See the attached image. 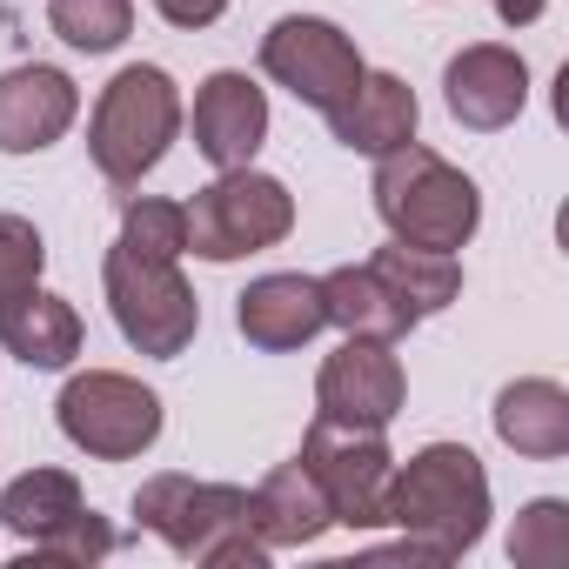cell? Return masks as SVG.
Returning <instances> with one entry per match:
<instances>
[{"mask_svg":"<svg viewBox=\"0 0 569 569\" xmlns=\"http://www.w3.org/2000/svg\"><path fill=\"white\" fill-rule=\"evenodd\" d=\"M389 522L429 549V562H456L489 529V476L482 456L462 442H422L389 476Z\"/></svg>","mask_w":569,"mask_h":569,"instance_id":"1","label":"cell"},{"mask_svg":"<svg viewBox=\"0 0 569 569\" xmlns=\"http://www.w3.org/2000/svg\"><path fill=\"white\" fill-rule=\"evenodd\" d=\"M369 194H376L382 228H389L396 241H409V248L456 254V248H469V234L482 228V194H476V181H469L456 161H442L436 148H422V141H402V148L376 154Z\"/></svg>","mask_w":569,"mask_h":569,"instance_id":"2","label":"cell"},{"mask_svg":"<svg viewBox=\"0 0 569 569\" xmlns=\"http://www.w3.org/2000/svg\"><path fill=\"white\" fill-rule=\"evenodd\" d=\"M134 516L141 529H154L174 556L188 562H214V569H261L274 549L248 529V489L234 482H201V476H148L134 489Z\"/></svg>","mask_w":569,"mask_h":569,"instance_id":"3","label":"cell"},{"mask_svg":"<svg viewBox=\"0 0 569 569\" xmlns=\"http://www.w3.org/2000/svg\"><path fill=\"white\" fill-rule=\"evenodd\" d=\"M181 114H188V108H181V88H174L168 68H154V61L121 68V74L101 88L94 121H88V154H94L101 181L141 188V174H154L161 154L174 148Z\"/></svg>","mask_w":569,"mask_h":569,"instance_id":"4","label":"cell"},{"mask_svg":"<svg viewBox=\"0 0 569 569\" xmlns=\"http://www.w3.org/2000/svg\"><path fill=\"white\" fill-rule=\"evenodd\" d=\"M101 289H108V316L121 329L128 349L154 356V362H174L188 356V342L201 336V302L188 289L181 261H161V254H134V248H108L101 261Z\"/></svg>","mask_w":569,"mask_h":569,"instance_id":"5","label":"cell"},{"mask_svg":"<svg viewBox=\"0 0 569 569\" xmlns=\"http://www.w3.org/2000/svg\"><path fill=\"white\" fill-rule=\"evenodd\" d=\"M181 208H188V254H201V261L261 254L274 241H289V228H296V194L274 174H261L254 161L248 168H221Z\"/></svg>","mask_w":569,"mask_h":569,"instance_id":"6","label":"cell"},{"mask_svg":"<svg viewBox=\"0 0 569 569\" xmlns=\"http://www.w3.org/2000/svg\"><path fill=\"white\" fill-rule=\"evenodd\" d=\"M61 436L94 456V462H134L161 442V396L121 369H81L68 376L61 402H54Z\"/></svg>","mask_w":569,"mask_h":569,"instance_id":"7","label":"cell"},{"mask_svg":"<svg viewBox=\"0 0 569 569\" xmlns=\"http://www.w3.org/2000/svg\"><path fill=\"white\" fill-rule=\"evenodd\" d=\"M261 74L274 81V88H289L302 108H316L322 121L356 94V81L369 74L362 68V48L336 28V21H322V14H281L268 34H261Z\"/></svg>","mask_w":569,"mask_h":569,"instance_id":"8","label":"cell"},{"mask_svg":"<svg viewBox=\"0 0 569 569\" xmlns=\"http://www.w3.org/2000/svg\"><path fill=\"white\" fill-rule=\"evenodd\" d=\"M296 456H302L309 476L322 482L329 516H336L342 529H382V522H389V476H396V456H389L382 429H336V422H316Z\"/></svg>","mask_w":569,"mask_h":569,"instance_id":"9","label":"cell"},{"mask_svg":"<svg viewBox=\"0 0 569 569\" xmlns=\"http://www.w3.org/2000/svg\"><path fill=\"white\" fill-rule=\"evenodd\" d=\"M402 402H409L402 356L396 342H376V336H342V349L316 376V422H336V429H389Z\"/></svg>","mask_w":569,"mask_h":569,"instance_id":"10","label":"cell"},{"mask_svg":"<svg viewBox=\"0 0 569 569\" xmlns=\"http://www.w3.org/2000/svg\"><path fill=\"white\" fill-rule=\"evenodd\" d=\"M442 101L469 134H496L529 108V61L502 41H469L442 68Z\"/></svg>","mask_w":569,"mask_h":569,"instance_id":"11","label":"cell"},{"mask_svg":"<svg viewBox=\"0 0 569 569\" xmlns=\"http://www.w3.org/2000/svg\"><path fill=\"white\" fill-rule=\"evenodd\" d=\"M194 128V148L201 161L214 168H248L268 141V94L241 74V68H214L201 88H194V114H181Z\"/></svg>","mask_w":569,"mask_h":569,"instance_id":"12","label":"cell"},{"mask_svg":"<svg viewBox=\"0 0 569 569\" xmlns=\"http://www.w3.org/2000/svg\"><path fill=\"white\" fill-rule=\"evenodd\" d=\"M81 114V88L74 74L48 68V61H21L0 74V154H41L54 148Z\"/></svg>","mask_w":569,"mask_h":569,"instance_id":"13","label":"cell"},{"mask_svg":"<svg viewBox=\"0 0 569 569\" xmlns=\"http://www.w3.org/2000/svg\"><path fill=\"white\" fill-rule=\"evenodd\" d=\"M234 329L261 356H289V349L316 342L329 329L322 281L316 274H261V281H248V289L234 296Z\"/></svg>","mask_w":569,"mask_h":569,"instance_id":"14","label":"cell"},{"mask_svg":"<svg viewBox=\"0 0 569 569\" xmlns=\"http://www.w3.org/2000/svg\"><path fill=\"white\" fill-rule=\"evenodd\" d=\"M248 529H254L268 549H309L316 536L336 529L329 496H322V482L309 476L302 456L281 462V469H268V476L248 489Z\"/></svg>","mask_w":569,"mask_h":569,"instance_id":"15","label":"cell"},{"mask_svg":"<svg viewBox=\"0 0 569 569\" xmlns=\"http://www.w3.org/2000/svg\"><path fill=\"white\" fill-rule=\"evenodd\" d=\"M81 342H88V329H81L74 302L48 296L41 281L0 302V349H8L14 362H28V369H68L81 356Z\"/></svg>","mask_w":569,"mask_h":569,"instance_id":"16","label":"cell"},{"mask_svg":"<svg viewBox=\"0 0 569 569\" xmlns=\"http://www.w3.org/2000/svg\"><path fill=\"white\" fill-rule=\"evenodd\" d=\"M416 88L402 81V74H362L356 81V94L329 114V134L349 148V154H389V148H402V141H416Z\"/></svg>","mask_w":569,"mask_h":569,"instance_id":"17","label":"cell"},{"mask_svg":"<svg viewBox=\"0 0 569 569\" xmlns=\"http://www.w3.org/2000/svg\"><path fill=\"white\" fill-rule=\"evenodd\" d=\"M489 416H496L502 449H516V456H529V462L569 456V389H562V382L522 376V382H509V389L496 396Z\"/></svg>","mask_w":569,"mask_h":569,"instance_id":"18","label":"cell"},{"mask_svg":"<svg viewBox=\"0 0 569 569\" xmlns=\"http://www.w3.org/2000/svg\"><path fill=\"white\" fill-rule=\"evenodd\" d=\"M322 281V316H329V329H342V336H376V342H402L409 329H416V316L389 296V281L369 268V261H349V268H329V274H316Z\"/></svg>","mask_w":569,"mask_h":569,"instance_id":"19","label":"cell"},{"mask_svg":"<svg viewBox=\"0 0 569 569\" xmlns=\"http://www.w3.org/2000/svg\"><path fill=\"white\" fill-rule=\"evenodd\" d=\"M369 268L389 281V296L422 322V316H442L456 296H462V261L456 254H436V248H409V241H389L369 254Z\"/></svg>","mask_w":569,"mask_h":569,"instance_id":"20","label":"cell"},{"mask_svg":"<svg viewBox=\"0 0 569 569\" xmlns=\"http://www.w3.org/2000/svg\"><path fill=\"white\" fill-rule=\"evenodd\" d=\"M81 509H88V496H81V482H74L68 469H28V476H14L8 489H0V522H8L21 542L54 536V529L74 522Z\"/></svg>","mask_w":569,"mask_h":569,"instance_id":"21","label":"cell"},{"mask_svg":"<svg viewBox=\"0 0 569 569\" xmlns=\"http://www.w3.org/2000/svg\"><path fill=\"white\" fill-rule=\"evenodd\" d=\"M48 28L81 54H114L134 34V0H48Z\"/></svg>","mask_w":569,"mask_h":569,"instance_id":"22","label":"cell"},{"mask_svg":"<svg viewBox=\"0 0 569 569\" xmlns=\"http://www.w3.org/2000/svg\"><path fill=\"white\" fill-rule=\"evenodd\" d=\"M121 248L134 254H161V261H181L188 254V208L181 201H161V194H128L121 208Z\"/></svg>","mask_w":569,"mask_h":569,"instance_id":"23","label":"cell"},{"mask_svg":"<svg viewBox=\"0 0 569 569\" xmlns=\"http://www.w3.org/2000/svg\"><path fill=\"white\" fill-rule=\"evenodd\" d=\"M509 562L516 569H562L569 562V502L562 496H536L516 529H509Z\"/></svg>","mask_w":569,"mask_h":569,"instance_id":"24","label":"cell"},{"mask_svg":"<svg viewBox=\"0 0 569 569\" xmlns=\"http://www.w3.org/2000/svg\"><path fill=\"white\" fill-rule=\"evenodd\" d=\"M114 549V529L94 516V509H81L74 522H61L54 536H41V542H28V556H21V569H34V562H74V569H88V562H101Z\"/></svg>","mask_w":569,"mask_h":569,"instance_id":"25","label":"cell"},{"mask_svg":"<svg viewBox=\"0 0 569 569\" xmlns=\"http://www.w3.org/2000/svg\"><path fill=\"white\" fill-rule=\"evenodd\" d=\"M41 268H48V241H41V228H34L28 214H0V302L21 296V289H34Z\"/></svg>","mask_w":569,"mask_h":569,"instance_id":"26","label":"cell"},{"mask_svg":"<svg viewBox=\"0 0 569 569\" xmlns=\"http://www.w3.org/2000/svg\"><path fill=\"white\" fill-rule=\"evenodd\" d=\"M154 14L168 21V28H214L221 14H228V0H154Z\"/></svg>","mask_w":569,"mask_h":569,"instance_id":"27","label":"cell"},{"mask_svg":"<svg viewBox=\"0 0 569 569\" xmlns=\"http://www.w3.org/2000/svg\"><path fill=\"white\" fill-rule=\"evenodd\" d=\"M542 8L549 0H496V21L502 28H529V21H542Z\"/></svg>","mask_w":569,"mask_h":569,"instance_id":"28","label":"cell"}]
</instances>
